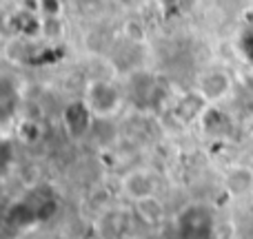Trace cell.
<instances>
[{"label": "cell", "mask_w": 253, "mask_h": 239, "mask_svg": "<svg viewBox=\"0 0 253 239\" xmlns=\"http://www.w3.org/2000/svg\"><path fill=\"white\" fill-rule=\"evenodd\" d=\"M135 210H138L140 219L149 226H156L162 219V204L158 202V197H149V200L135 202Z\"/></svg>", "instance_id": "cell-7"}, {"label": "cell", "mask_w": 253, "mask_h": 239, "mask_svg": "<svg viewBox=\"0 0 253 239\" xmlns=\"http://www.w3.org/2000/svg\"><path fill=\"white\" fill-rule=\"evenodd\" d=\"M91 118H93L91 111L87 109V104H84L83 100L69 104L65 109V113H62V122H65L69 135H74V137H83V135H87L89 126H91Z\"/></svg>", "instance_id": "cell-6"}, {"label": "cell", "mask_w": 253, "mask_h": 239, "mask_svg": "<svg viewBox=\"0 0 253 239\" xmlns=\"http://www.w3.org/2000/svg\"><path fill=\"white\" fill-rule=\"evenodd\" d=\"M120 188L131 202H142L149 197H158L160 177L151 169H131L120 179Z\"/></svg>", "instance_id": "cell-3"}, {"label": "cell", "mask_w": 253, "mask_h": 239, "mask_svg": "<svg viewBox=\"0 0 253 239\" xmlns=\"http://www.w3.org/2000/svg\"><path fill=\"white\" fill-rule=\"evenodd\" d=\"M193 91H198L209 104H218V102L227 100L233 91V78L227 69L220 67H211V69L202 71L196 80Z\"/></svg>", "instance_id": "cell-2"}, {"label": "cell", "mask_w": 253, "mask_h": 239, "mask_svg": "<svg viewBox=\"0 0 253 239\" xmlns=\"http://www.w3.org/2000/svg\"><path fill=\"white\" fill-rule=\"evenodd\" d=\"M224 191L231 197L240 200V197H247L253 193V169L251 166H231L224 175Z\"/></svg>", "instance_id": "cell-5"}, {"label": "cell", "mask_w": 253, "mask_h": 239, "mask_svg": "<svg viewBox=\"0 0 253 239\" xmlns=\"http://www.w3.org/2000/svg\"><path fill=\"white\" fill-rule=\"evenodd\" d=\"M178 228L184 239H209L213 233V213L202 204H191L180 213Z\"/></svg>", "instance_id": "cell-4"}, {"label": "cell", "mask_w": 253, "mask_h": 239, "mask_svg": "<svg viewBox=\"0 0 253 239\" xmlns=\"http://www.w3.org/2000/svg\"><path fill=\"white\" fill-rule=\"evenodd\" d=\"M83 102L87 104V109L91 111L93 118H114L123 111L125 106V91L116 82L105 78H93L84 84Z\"/></svg>", "instance_id": "cell-1"}]
</instances>
